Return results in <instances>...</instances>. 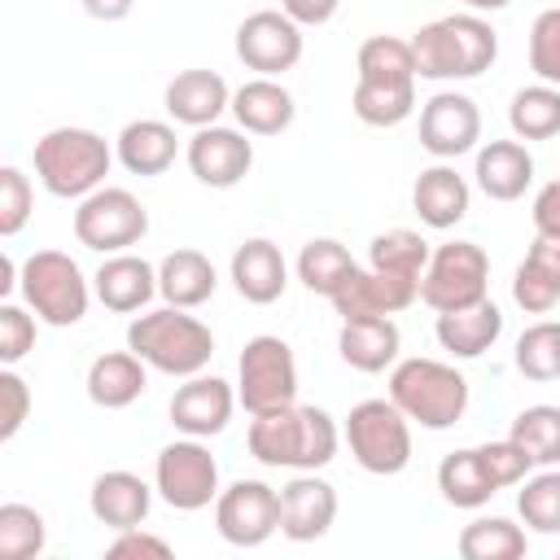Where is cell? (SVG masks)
<instances>
[{"label": "cell", "instance_id": "1", "mask_svg": "<svg viewBox=\"0 0 560 560\" xmlns=\"http://www.w3.org/2000/svg\"><path fill=\"white\" fill-rule=\"evenodd\" d=\"M249 455L267 468L289 472H315L337 455V420L315 402H289L276 411H262L249 420Z\"/></svg>", "mask_w": 560, "mask_h": 560}, {"label": "cell", "instance_id": "2", "mask_svg": "<svg viewBox=\"0 0 560 560\" xmlns=\"http://www.w3.org/2000/svg\"><path fill=\"white\" fill-rule=\"evenodd\" d=\"M416 52V74L446 83V79H477L494 66L499 57V35L481 13H451L438 22H424L411 35Z\"/></svg>", "mask_w": 560, "mask_h": 560}, {"label": "cell", "instance_id": "3", "mask_svg": "<svg viewBox=\"0 0 560 560\" xmlns=\"http://www.w3.org/2000/svg\"><path fill=\"white\" fill-rule=\"evenodd\" d=\"M114 149L105 136H96L92 127H52L35 140V179L52 192V197H74L83 201L88 192H96L114 166Z\"/></svg>", "mask_w": 560, "mask_h": 560}, {"label": "cell", "instance_id": "4", "mask_svg": "<svg viewBox=\"0 0 560 560\" xmlns=\"http://www.w3.org/2000/svg\"><path fill=\"white\" fill-rule=\"evenodd\" d=\"M127 350L162 376H197L214 354V332L184 306H158L127 324Z\"/></svg>", "mask_w": 560, "mask_h": 560}, {"label": "cell", "instance_id": "5", "mask_svg": "<svg viewBox=\"0 0 560 560\" xmlns=\"http://www.w3.org/2000/svg\"><path fill=\"white\" fill-rule=\"evenodd\" d=\"M389 398L420 429H451L468 411V381L442 359H402L389 368Z\"/></svg>", "mask_w": 560, "mask_h": 560}, {"label": "cell", "instance_id": "6", "mask_svg": "<svg viewBox=\"0 0 560 560\" xmlns=\"http://www.w3.org/2000/svg\"><path fill=\"white\" fill-rule=\"evenodd\" d=\"M18 289H22V302L39 315V324L48 328H70L88 315V302H92V289L79 271V262L61 249H35L26 262H22V276H18Z\"/></svg>", "mask_w": 560, "mask_h": 560}, {"label": "cell", "instance_id": "7", "mask_svg": "<svg viewBox=\"0 0 560 560\" xmlns=\"http://www.w3.org/2000/svg\"><path fill=\"white\" fill-rule=\"evenodd\" d=\"M346 446L372 477H398L411 464V420L394 398H363L346 416Z\"/></svg>", "mask_w": 560, "mask_h": 560}, {"label": "cell", "instance_id": "8", "mask_svg": "<svg viewBox=\"0 0 560 560\" xmlns=\"http://www.w3.org/2000/svg\"><path fill=\"white\" fill-rule=\"evenodd\" d=\"M490 298V258L477 241H446L429 254L420 276V302L429 311H459Z\"/></svg>", "mask_w": 560, "mask_h": 560}, {"label": "cell", "instance_id": "9", "mask_svg": "<svg viewBox=\"0 0 560 560\" xmlns=\"http://www.w3.org/2000/svg\"><path fill=\"white\" fill-rule=\"evenodd\" d=\"M236 398L249 416L298 402V359L284 337H249L236 363Z\"/></svg>", "mask_w": 560, "mask_h": 560}, {"label": "cell", "instance_id": "10", "mask_svg": "<svg viewBox=\"0 0 560 560\" xmlns=\"http://www.w3.org/2000/svg\"><path fill=\"white\" fill-rule=\"evenodd\" d=\"M144 232H149V210L140 206V197L131 188L101 184L74 210V241L96 254H122V249L140 245Z\"/></svg>", "mask_w": 560, "mask_h": 560}, {"label": "cell", "instance_id": "11", "mask_svg": "<svg viewBox=\"0 0 560 560\" xmlns=\"http://www.w3.org/2000/svg\"><path fill=\"white\" fill-rule=\"evenodd\" d=\"M153 490L175 512H201L219 499V464L206 446V438H175L153 459Z\"/></svg>", "mask_w": 560, "mask_h": 560}, {"label": "cell", "instance_id": "12", "mask_svg": "<svg viewBox=\"0 0 560 560\" xmlns=\"http://www.w3.org/2000/svg\"><path fill=\"white\" fill-rule=\"evenodd\" d=\"M214 529L232 547H262L280 529V490L258 477H241L214 499Z\"/></svg>", "mask_w": 560, "mask_h": 560}, {"label": "cell", "instance_id": "13", "mask_svg": "<svg viewBox=\"0 0 560 560\" xmlns=\"http://www.w3.org/2000/svg\"><path fill=\"white\" fill-rule=\"evenodd\" d=\"M236 57L245 70L280 79L302 61V26L284 9H258L236 26Z\"/></svg>", "mask_w": 560, "mask_h": 560}, {"label": "cell", "instance_id": "14", "mask_svg": "<svg viewBox=\"0 0 560 560\" xmlns=\"http://www.w3.org/2000/svg\"><path fill=\"white\" fill-rule=\"evenodd\" d=\"M481 140V109L464 92H433L420 105V149L438 162L472 153Z\"/></svg>", "mask_w": 560, "mask_h": 560}, {"label": "cell", "instance_id": "15", "mask_svg": "<svg viewBox=\"0 0 560 560\" xmlns=\"http://www.w3.org/2000/svg\"><path fill=\"white\" fill-rule=\"evenodd\" d=\"M254 166V140L241 127H197L188 140V171L206 188H236Z\"/></svg>", "mask_w": 560, "mask_h": 560}, {"label": "cell", "instance_id": "16", "mask_svg": "<svg viewBox=\"0 0 560 560\" xmlns=\"http://www.w3.org/2000/svg\"><path fill=\"white\" fill-rule=\"evenodd\" d=\"M236 389L223 376H184V385L171 394V424L188 438H214L228 429L232 411H236Z\"/></svg>", "mask_w": 560, "mask_h": 560}, {"label": "cell", "instance_id": "17", "mask_svg": "<svg viewBox=\"0 0 560 560\" xmlns=\"http://www.w3.org/2000/svg\"><path fill=\"white\" fill-rule=\"evenodd\" d=\"M337 521V490L315 472H293L280 486V534L289 542H315Z\"/></svg>", "mask_w": 560, "mask_h": 560}, {"label": "cell", "instance_id": "18", "mask_svg": "<svg viewBox=\"0 0 560 560\" xmlns=\"http://www.w3.org/2000/svg\"><path fill=\"white\" fill-rule=\"evenodd\" d=\"M420 298V280H402V276H385V271H363L354 267L346 276V284L328 298L332 311L341 319H359V315H398Z\"/></svg>", "mask_w": 560, "mask_h": 560}, {"label": "cell", "instance_id": "19", "mask_svg": "<svg viewBox=\"0 0 560 560\" xmlns=\"http://www.w3.org/2000/svg\"><path fill=\"white\" fill-rule=\"evenodd\" d=\"M92 293L105 311L114 315H131V311H144L158 293V267L144 262L140 254L122 249V254H105V262L96 267L92 276Z\"/></svg>", "mask_w": 560, "mask_h": 560}, {"label": "cell", "instance_id": "20", "mask_svg": "<svg viewBox=\"0 0 560 560\" xmlns=\"http://www.w3.org/2000/svg\"><path fill=\"white\" fill-rule=\"evenodd\" d=\"M88 508L92 516L105 525V529H136L149 521V508H153V490L144 477L127 472V468H109L92 481L88 490Z\"/></svg>", "mask_w": 560, "mask_h": 560}, {"label": "cell", "instance_id": "21", "mask_svg": "<svg viewBox=\"0 0 560 560\" xmlns=\"http://www.w3.org/2000/svg\"><path fill=\"white\" fill-rule=\"evenodd\" d=\"M232 118H236V127L249 131V136H280V131L293 127L298 105H293V92H289L280 79L254 74V79H245V83L232 92Z\"/></svg>", "mask_w": 560, "mask_h": 560}, {"label": "cell", "instance_id": "22", "mask_svg": "<svg viewBox=\"0 0 560 560\" xmlns=\"http://www.w3.org/2000/svg\"><path fill=\"white\" fill-rule=\"evenodd\" d=\"M166 114L184 127H210L219 122L223 109H232V88L223 83V74L214 70H179L171 83H166Z\"/></svg>", "mask_w": 560, "mask_h": 560}, {"label": "cell", "instance_id": "23", "mask_svg": "<svg viewBox=\"0 0 560 560\" xmlns=\"http://www.w3.org/2000/svg\"><path fill=\"white\" fill-rule=\"evenodd\" d=\"M232 284H236V293L245 302L271 306L284 293V284H289V262H284L280 245L267 241V236H249L245 245H236V254H232Z\"/></svg>", "mask_w": 560, "mask_h": 560}, {"label": "cell", "instance_id": "24", "mask_svg": "<svg viewBox=\"0 0 560 560\" xmlns=\"http://www.w3.org/2000/svg\"><path fill=\"white\" fill-rule=\"evenodd\" d=\"M468 179L455 171V166H446V162H438V166H424L420 175H416V184H411V210L420 214V223L424 228H433V232H446V228H455L464 214H468Z\"/></svg>", "mask_w": 560, "mask_h": 560}, {"label": "cell", "instance_id": "25", "mask_svg": "<svg viewBox=\"0 0 560 560\" xmlns=\"http://www.w3.org/2000/svg\"><path fill=\"white\" fill-rule=\"evenodd\" d=\"M433 332H438V346L446 354H455V359H481L503 337V311L490 298H481L472 306L442 311L438 324H433Z\"/></svg>", "mask_w": 560, "mask_h": 560}, {"label": "cell", "instance_id": "26", "mask_svg": "<svg viewBox=\"0 0 560 560\" xmlns=\"http://www.w3.org/2000/svg\"><path fill=\"white\" fill-rule=\"evenodd\" d=\"M337 350L354 372L372 376V372H385L398 363L402 337H398V324L389 315H359V319H341Z\"/></svg>", "mask_w": 560, "mask_h": 560}, {"label": "cell", "instance_id": "27", "mask_svg": "<svg viewBox=\"0 0 560 560\" xmlns=\"http://www.w3.org/2000/svg\"><path fill=\"white\" fill-rule=\"evenodd\" d=\"M512 298L525 315H547L560 302V236H534L512 276Z\"/></svg>", "mask_w": 560, "mask_h": 560}, {"label": "cell", "instance_id": "28", "mask_svg": "<svg viewBox=\"0 0 560 560\" xmlns=\"http://www.w3.org/2000/svg\"><path fill=\"white\" fill-rule=\"evenodd\" d=\"M472 175H477V188L490 201H516L534 184V158L521 140H486L477 149Z\"/></svg>", "mask_w": 560, "mask_h": 560}, {"label": "cell", "instance_id": "29", "mask_svg": "<svg viewBox=\"0 0 560 560\" xmlns=\"http://www.w3.org/2000/svg\"><path fill=\"white\" fill-rule=\"evenodd\" d=\"M88 398L105 411H122L131 407L144 385H149V363L136 354V350H109V354H96L92 368H88Z\"/></svg>", "mask_w": 560, "mask_h": 560}, {"label": "cell", "instance_id": "30", "mask_svg": "<svg viewBox=\"0 0 560 560\" xmlns=\"http://www.w3.org/2000/svg\"><path fill=\"white\" fill-rule=\"evenodd\" d=\"M114 153L118 162L131 171V175H162L175 166V153H179V136L171 122L162 118H136L118 131L114 140Z\"/></svg>", "mask_w": 560, "mask_h": 560}, {"label": "cell", "instance_id": "31", "mask_svg": "<svg viewBox=\"0 0 560 560\" xmlns=\"http://www.w3.org/2000/svg\"><path fill=\"white\" fill-rule=\"evenodd\" d=\"M214 289H219V271L201 249H171L158 262V293L166 298V306L192 311V306L210 302Z\"/></svg>", "mask_w": 560, "mask_h": 560}, {"label": "cell", "instance_id": "32", "mask_svg": "<svg viewBox=\"0 0 560 560\" xmlns=\"http://www.w3.org/2000/svg\"><path fill=\"white\" fill-rule=\"evenodd\" d=\"M438 490H442V499H446L451 508H464V512L486 508V503L499 494V486H494V477L486 472L477 446H464V451L442 455V464H438Z\"/></svg>", "mask_w": 560, "mask_h": 560}, {"label": "cell", "instance_id": "33", "mask_svg": "<svg viewBox=\"0 0 560 560\" xmlns=\"http://www.w3.org/2000/svg\"><path fill=\"white\" fill-rule=\"evenodd\" d=\"M350 109H354V118L368 122V127H398V122H407L411 109H416V83H372V79H354Z\"/></svg>", "mask_w": 560, "mask_h": 560}, {"label": "cell", "instance_id": "34", "mask_svg": "<svg viewBox=\"0 0 560 560\" xmlns=\"http://www.w3.org/2000/svg\"><path fill=\"white\" fill-rule=\"evenodd\" d=\"M464 560H521L525 556V529L508 516H477L472 525L459 529L455 538Z\"/></svg>", "mask_w": 560, "mask_h": 560}, {"label": "cell", "instance_id": "35", "mask_svg": "<svg viewBox=\"0 0 560 560\" xmlns=\"http://www.w3.org/2000/svg\"><path fill=\"white\" fill-rule=\"evenodd\" d=\"M429 241L411 228H389V232H376L372 245H368V267L372 271H385V276H402V280H420L424 276V262H429Z\"/></svg>", "mask_w": 560, "mask_h": 560}, {"label": "cell", "instance_id": "36", "mask_svg": "<svg viewBox=\"0 0 560 560\" xmlns=\"http://www.w3.org/2000/svg\"><path fill=\"white\" fill-rule=\"evenodd\" d=\"M508 127L516 140H551L560 131V88L529 83L508 105Z\"/></svg>", "mask_w": 560, "mask_h": 560}, {"label": "cell", "instance_id": "37", "mask_svg": "<svg viewBox=\"0 0 560 560\" xmlns=\"http://www.w3.org/2000/svg\"><path fill=\"white\" fill-rule=\"evenodd\" d=\"M354 267H359V262L350 258V249H346L341 241H332V236H315V241H306L302 254H298V280H302L311 293H324V298H332V293L346 284V276H350Z\"/></svg>", "mask_w": 560, "mask_h": 560}, {"label": "cell", "instance_id": "38", "mask_svg": "<svg viewBox=\"0 0 560 560\" xmlns=\"http://www.w3.org/2000/svg\"><path fill=\"white\" fill-rule=\"evenodd\" d=\"M508 438L534 459V468L560 464V407L556 402H534V407L516 411Z\"/></svg>", "mask_w": 560, "mask_h": 560}, {"label": "cell", "instance_id": "39", "mask_svg": "<svg viewBox=\"0 0 560 560\" xmlns=\"http://www.w3.org/2000/svg\"><path fill=\"white\" fill-rule=\"evenodd\" d=\"M354 70L359 79H372V83H416V52H411V39H398V35H372L359 44V57H354Z\"/></svg>", "mask_w": 560, "mask_h": 560}, {"label": "cell", "instance_id": "40", "mask_svg": "<svg viewBox=\"0 0 560 560\" xmlns=\"http://www.w3.org/2000/svg\"><path fill=\"white\" fill-rule=\"evenodd\" d=\"M516 372L525 381H560V319H538L516 337Z\"/></svg>", "mask_w": 560, "mask_h": 560}, {"label": "cell", "instance_id": "41", "mask_svg": "<svg viewBox=\"0 0 560 560\" xmlns=\"http://www.w3.org/2000/svg\"><path fill=\"white\" fill-rule=\"evenodd\" d=\"M48 547V525L31 503H0V560H35Z\"/></svg>", "mask_w": 560, "mask_h": 560}, {"label": "cell", "instance_id": "42", "mask_svg": "<svg viewBox=\"0 0 560 560\" xmlns=\"http://www.w3.org/2000/svg\"><path fill=\"white\" fill-rule=\"evenodd\" d=\"M516 512L534 534H560V468H542L521 481Z\"/></svg>", "mask_w": 560, "mask_h": 560}, {"label": "cell", "instance_id": "43", "mask_svg": "<svg viewBox=\"0 0 560 560\" xmlns=\"http://www.w3.org/2000/svg\"><path fill=\"white\" fill-rule=\"evenodd\" d=\"M529 70L538 83L560 88V4L542 9L529 26Z\"/></svg>", "mask_w": 560, "mask_h": 560}, {"label": "cell", "instance_id": "44", "mask_svg": "<svg viewBox=\"0 0 560 560\" xmlns=\"http://www.w3.org/2000/svg\"><path fill=\"white\" fill-rule=\"evenodd\" d=\"M31 206H35L31 179H26L18 166H0V236H4V241L26 228Z\"/></svg>", "mask_w": 560, "mask_h": 560}, {"label": "cell", "instance_id": "45", "mask_svg": "<svg viewBox=\"0 0 560 560\" xmlns=\"http://www.w3.org/2000/svg\"><path fill=\"white\" fill-rule=\"evenodd\" d=\"M31 306H18V302H0V363L13 368L22 363L31 350H35V319L39 315H26Z\"/></svg>", "mask_w": 560, "mask_h": 560}, {"label": "cell", "instance_id": "46", "mask_svg": "<svg viewBox=\"0 0 560 560\" xmlns=\"http://www.w3.org/2000/svg\"><path fill=\"white\" fill-rule=\"evenodd\" d=\"M481 451V464H486V472L494 477V486L499 490H508V486H521L525 477H529V468H534V459L512 442V438H499V442H481L477 446Z\"/></svg>", "mask_w": 560, "mask_h": 560}, {"label": "cell", "instance_id": "47", "mask_svg": "<svg viewBox=\"0 0 560 560\" xmlns=\"http://www.w3.org/2000/svg\"><path fill=\"white\" fill-rule=\"evenodd\" d=\"M26 420H31V385L13 368H4L0 372V442H13Z\"/></svg>", "mask_w": 560, "mask_h": 560}, {"label": "cell", "instance_id": "48", "mask_svg": "<svg viewBox=\"0 0 560 560\" xmlns=\"http://www.w3.org/2000/svg\"><path fill=\"white\" fill-rule=\"evenodd\" d=\"M105 551H109L114 560H127V556H149V560H166V556H171V542L136 525V529H118V534H114V542H109Z\"/></svg>", "mask_w": 560, "mask_h": 560}, {"label": "cell", "instance_id": "49", "mask_svg": "<svg viewBox=\"0 0 560 560\" xmlns=\"http://www.w3.org/2000/svg\"><path fill=\"white\" fill-rule=\"evenodd\" d=\"M534 232L560 236V179L538 188V197H534Z\"/></svg>", "mask_w": 560, "mask_h": 560}, {"label": "cell", "instance_id": "50", "mask_svg": "<svg viewBox=\"0 0 560 560\" xmlns=\"http://www.w3.org/2000/svg\"><path fill=\"white\" fill-rule=\"evenodd\" d=\"M280 9L298 22V26H324L337 18L341 0H280Z\"/></svg>", "mask_w": 560, "mask_h": 560}, {"label": "cell", "instance_id": "51", "mask_svg": "<svg viewBox=\"0 0 560 560\" xmlns=\"http://www.w3.org/2000/svg\"><path fill=\"white\" fill-rule=\"evenodd\" d=\"M83 4V13H92L96 22H122L131 9H136V0H79Z\"/></svg>", "mask_w": 560, "mask_h": 560}, {"label": "cell", "instance_id": "52", "mask_svg": "<svg viewBox=\"0 0 560 560\" xmlns=\"http://www.w3.org/2000/svg\"><path fill=\"white\" fill-rule=\"evenodd\" d=\"M472 13H499V9H508L512 0H464Z\"/></svg>", "mask_w": 560, "mask_h": 560}]
</instances>
